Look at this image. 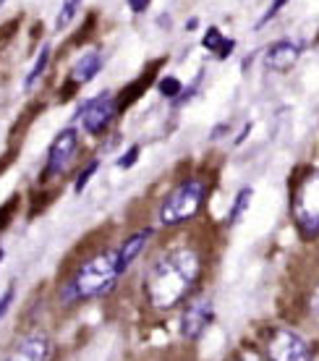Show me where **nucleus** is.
Here are the masks:
<instances>
[{"label": "nucleus", "mask_w": 319, "mask_h": 361, "mask_svg": "<svg viewBox=\"0 0 319 361\" xmlns=\"http://www.w3.org/2000/svg\"><path fill=\"white\" fill-rule=\"evenodd\" d=\"M223 35H220V29L218 27H210L207 29V35H204V39H201V45L207 47V50H220L223 47Z\"/></svg>", "instance_id": "obj_18"}, {"label": "nucleus", "mask_w": 319, "mask_h": 361, "mask_svg": "<svg viewBox=\"0 0 319 361\" xmlns=\"http://www.w3.org/2000/svg\"><path fill=\"white\" fill-rule=\"evenodd\" d=\"M157 90L163 92L165 97H178L181 94V82L175 79V76H165V79H160V84H157Z\"/></svg>", "instance_id": "obj_17"}, {"label": "nucleus", "mask_w": 319, "mask_h": 361, "mask_svg": "<svg viewBox=\"0 0 319 361\" xmlns=\"http://www.w3.org/2000/svg\"><path fill=\"white\" fill-rule=\"evenodd\" d=\"M97 171H100V160H92V163L87 165V168H84L82 173H79V178L73 180V191H76V194H82V191L87 189V183H89V178H92V176H94Z\"/></svg>", "instance_id": "obj_16"}, {"label": "nucleus", "mask_w": 319, "mask_h": 361, "mask_svg": "<svg viewBox=\"0 0 319 361\" xmlns=\"http://www.w3.org/2000/svg\"><path fill=\"white\" fill-rule=\"evenodd\" d=\"M249 202H251V189H241L236 194V202H233V207H230V223H236L241 220V215L246 212Z\"/></svg>", "instance_id": "obj_15"}, {"label": "nucleus", "mask_w": 319, "mask_h": 361, "mask_svg": "<svg viewBox=\"0 0 319 361\" xmlns=\"http://www.w3.org/2000/svg\"><path fill=\"white\" fill-rule=\"evenodd\" d=\"M212 319H215V307H212L210 298L207 296L194 298L181 314V325H178L181 338L183 341H196V338H201L204 330L212 325Z\"/></svg>", "instance_id": "obj_7"}, {"label": "nucleus", "mask_w": 319, "mask_h": 361, "mask_svg": "<svg viewBox=\"0 0 319 361\" xmlns=\"http://www.w3.org/2000/svg\"><path fill=\"white\" fill-rule=\"evenodd\" d=\"M265 353L270 361H314V345L288 327H277L267 335Z\"/></svg>", "instance_id": "obj_5"}, {"label": "nucleus", "mask_w": 319, "mask_h": 361, "mask_svg": "<svg viewBox=\"0 0 319 361\" xmlns=\"http://www.w3.org/2000/svg\"><path fill=\"white\" fill-rule=\"evenodd\" d=\"M230 47H233V39H225V42H223V47L218 50L220 58H228V55H230Z\"/></svg>", "instance_id": "obj_24"}, {"label": "nucleus", "mask_w": 319, "mask_h": 361, "mask_svg": "<svg viewBox=\"0 0 319 361\" xmlns=\"http://www.w3.org/2000/svg\"><path fill=\"white\" fill-rule=\"evenodd\" d=\"M139 152H142L139 147H131V149H128V152L118 160V168H131V165H134L139 160Z\"/></svg>", "instance_id": "obj_19"}, {"label": "nucleus", "mask_w": 319, "mask_h": 361, "mask_svg": "<svg viewBox=\"0 0 319 361\" xmlns=\"http://www.w3.org/2000/svg\"><path fill=\"white\" fill-rule=\"evenodd\" d=\"M149 238H152V228H144V231H137V233H131L120 244V249L115 252V257H118V270H120V275L131 267V264L137 262V257L142 252H144V246L149 244Z\"/></svg>", "instance_id": "obj_11"}, {"label": "nucleus", "mask_w": 319, "mask_h": 361, "mask_svg": "<svg viewBox=\"0 0 319 361\" xmlns=\"http://www.w3.org/2000/svg\"><path fill=\"white\" fill-rule=\"evenodd\" d=\"M47 63H50V47H39V55H37V61H35V66H32V71L27 73V79H24V90H32L39 79H42V73H45V68H47Z\"/></svg>", "instance_id": "obj_13"}, {"label": "nucleus", "mask_w": 319, "mask_h": 361, "mask_svg": "<svg viewBox=\"0 0 319 361\" xmlns=\"http://www.w3.org/2000/svg\"><path fill=\"white\" fill-rule=\"evenodd\" d=\"M13 296H16V288H13V286H11V288L6 290L3 296H0V317L6 314V309L11 307V301H13Z\"/></svg>", "instance_id": "obj_20"}, {"label": "nucleus", "mask_w": 319, "mask_h": 361, "mask_svg": "<svg viewBox=\"0 0 319 361\" xmlns=\"http://www.w3.org/2000/svg\"><path fill=\"white\" fill-rule=\"evenodd\" d=\"M50 356H53V341H50V335L35 330V333L24 335L11 348L6 361H50Z\"/></svg>", "instance_id": "obj_9"}, {"label": "nucleus", "mask_w": 319, "mask_h": 361, "mask_svg": "<svg viewBox=\"0 0 319 361\" xmlns=\"http://www.w3.org/2000/svg\"><path fill=\"white\" fill-rule=\"evenodd\" d=\"M115 113H118V102L110 97V92H102V94H97V97L89 99V102L84 105L79 116H82L84 131L102 134V131L110 126V121L115 118Z\"/></svg>", "instance_id": "obj_8"}, {"label": "nucleus", "mask_w": 319, "mask_h": 361, "mask_svg": "<svg viewBox=\"0 0 319 361\" xmlns=\"http://www.w3.org/2000/svg\"><path fill=\"white\" fill-rule=\"evenodd\" d=\"M233 361H265V359H259V356H238Z\"/></svg>", "instance_id": "obj_25"}, {"label": "nucleus", "mask_w": 319, "mask_h": 361, "mask_svg": "<svg viewBox=\"0 0 319 361\" xmlns=\"http://www.w3.org/2000/svg\"><path fill=\"white\" fill-rule=\"evenodd\" d=\"M0 259H3V252H0Z\"/></svg>", "instance_id": "obj_26"}, {"label": "nucleus", "mask_w": 319, "mask_h": 361, "mask_svg": "<svg viewBox=\"0 0 319 361\" xmlns=\"http://www.w3.org/2000/svg\"><path fill=\"white\" fill-rule=\"evenodd\" d=\"M309 312H311V317L319 319V283L314 286V290H311V296H309Z\"/></svg>", "instance_id": "obj_21"}, {"label": "nucleus", "mask_w": 319, "mask_h": 361, "mask_svg": "<svg viewBox=\"0 0 319 361\" xmlns=\"http://www.w3.org/2000/svg\"><path fill=\"white\" fill-rule=\"evenodd\" d=\"M120 278L118 257L115 252H100L89 257L87 262L79 264V270L73 272L68 283L63 286V304H76V301H89L102 293H108L115 280Z\"/></svg>", "instance_id": "obj_2"}, {"label": "nucleus", "mask_w": 319, "mask_h": 361, "mask_svg": "<svg viewBox=\"0 0 319 361\" xmlns=\"http://www.w3.org/2000/svg\"><path fill=\"white\" fill-rule=\"evenodd\" d=\"M0 3H6V0H0Z\"/></svg>", "instance_id": "obj_27"}, {"label": "nucleus", "mask_w": 319, "mask_h": 361, "mask_svg": "<svg viewBox=\"0 0 319 361\" xmlns=\"http://www.w3.org/2000/svg\"><path fill=\"white\" fill-rule=\"evenodd\" d=\"M79 152V131L76 128H63L61 134L55 136V142L50 145L45 163V176L42 178H55L68 168L73 157Z\"/></svg>", "instance_id": "obj_6"}, {"label": "nucleus", "mask_w": 319, "mask_h": 361, "mask_svg": "<svg viewBox=\"0 0 319 361\" xmlns=\"http://www.w3.org/2000/svg\"><path fill=\"white\" fill-rule=\"evenodd\" d=\"M152 0H128V6H131V11H137V13H142V11H146V6H149Z\"/></svg>", "instance_id": "obj_23"}, {"label": "nucleus", "mask_w": 319, "mask_h": 361, "mask_svg": "<svg viewBox=\"0 0 319 361\" xmlns=\"http://www.w3.org/2000/svg\"><path fill=\"white\" fill-rule=\"evenodd\" d=\"M204 262L194 246H175L149 264L144 275V298L157 312H170L192 296Z\"/></svg>", "instance_id": "obj_1"}, {"label": "nucleus", "mask_w": 319, "mask_h": 361, "mask_svg": "<svg viewBox=\"0 0 319 361\" xmlns=\"http://www.w3.org/2000/svg\"><path fill=\"white\" fill-rule=\"evenodd\" d=\"M299 58H301V47L291 42V39H283V42L270 45V50L265 55V66L273 68V71H291Z\"/></svg>", "instance_id": "obj_10"}, {"label": "nucleus", "mask_w": 319, "mask_h": 361, "mask_svg": "<svg viewBox=\"0 0 319 361\" xmlns=\"http://www.w3.org/2000/svg\"><path fill=\"white\" fill-rule=\"evenodd\" d=\"M79 3L82 0H63V6H61V13L55 18V29H65L68 24L73 21L76 16V8H79Z\"/></svg>", "instance_id": "obj_14"}, {"label": "nucleus", "mask_w": 319, "mask_h": 361, "mask_svg": "<svg viewBox=\"0 0 319 361\" xmlns=\"http://www.w3.org/2000/svg\"><path fill=\"white\" fill-rule=\"evenodd\" d=\"M285 3H288V0H275V3H273V8H270V11H267V13H265V16H262V21H259V24H256V29H259V27H262V24H265V21H270V18H273V16H275V13H277V11H280V8H283V6H285Z\"/></svg>", "instance_id": "obj_22"}, {"label": "nucleus", "mask_w": 319, "mask_h": 361, "mask_svg": "<svg viewBox=\"0 0 319 361\" xmlns=\"http://www.w3.org/2000/svg\"><path fill=\"white\" fill-rule=\"evenodd\" d=\"M291 215L304 238L319 235V171L304 173L291 197Z\"/></svg>", "instance_id": "obj_4"}, {"label": "nucleus", "mask_w": 319, "mask_h": 361, "mask_svg": "<svg viewBox=\"0 0 319 361\" xmlns=\"http://www.w3.org/2000/svg\"><path fill=\"white\" fill-rule=\"evenodd\" d=\"M204 199H207V180L186 178L165 197L163 207H160V226L173 228L194 220L199 215Z\"/></svg>", "instance_id": "obj_3"}, {"label": "nucleus", "mask_w": 319, "mask_h": 361, "mask_svg": "<svg viewBox=\"0 0 319 361\" xmlns=\"http://www.w3.org/2000/svg\"><path fill=\"white\" fill-rule=\"evenodd\" d=\"M100 71H102V55L92 50V53H87L84 58L76 61V66H73V71H71V82L76 84V87H79V84H87Z\"/></svg>", "instance_id": "obj_12"}]
</instances>
